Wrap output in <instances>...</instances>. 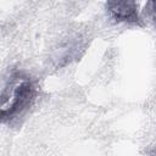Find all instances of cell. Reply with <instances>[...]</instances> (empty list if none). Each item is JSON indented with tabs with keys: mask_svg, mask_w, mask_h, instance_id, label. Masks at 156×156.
I'll use <instances>...</instances> for the list:
<instances>
[{
	"mask_svg": "<svg viewBox=\"0 0 156 156\" xmlns=\"http://www.w3.org/2000/svg\"><path fill=\"white\" fill-rule=\"evenodd\" d=\"M34 87L29 80L21 82L13 90L11 101L1 104V117L2 119L16 115L18 111L24 108L33 99Z\"/></svg>",
	"mask_w": 156,
	"mask_h": 156,
	"instance_id": "cell-1",
	"label": "cell"
},
{
	"mask_svg": "<svg viewBox=\"0 0 156 156\" xmlns=\"http://www.w3.org/2000/svg\"><path fill=\"white\" fill-rule=\"evenodd\" d=\"M106 5L116 21L132 23L139 21L136 0H106Z\"/></svg>",
	"mask_w": 156,
	"mask_h": 156,
	"instance_id": "cell-2",
	"label": "cell"
},
{
	"mask_svg": "<svg viewBox=\"0 0 156 156\" xmlns=\"http://www.w3.org/2000/svg\"><path fill=\"white\" fill-rule=\"evenodd\" d=\"M150 2L152 4V7H154V11L156 13V0H150Z\"/></svg>",
	"mask_w": 156,
	"mask_h": 156,
	"instance_id": "cell-3",
	"label": "cell"
}]
</instances>
